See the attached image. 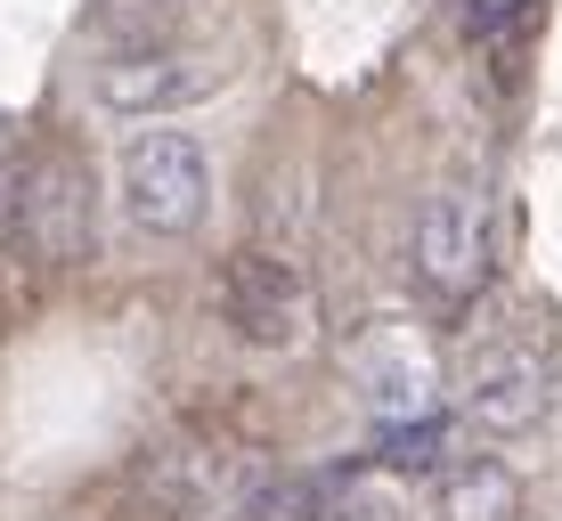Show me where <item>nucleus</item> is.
Segmentation results:
<instances>
[{
	"mask_svg": "<svg viewBox=\"0 0 562 521\" xmlns=\"http://www.w3.org/2000/svg\"><path fill=\"white\" fill-rule=\"evenodd\" d=\"M383 465H400V473H440L449 465V423L440 416H416V423H383Z\"/></svg>",
	"mask_w": 562,
	"mask_h": 521,
	"instance_id": "obj_10",
	"label": "nucleus"
},
{
	"mask_svg": "<svg viewBox=\"0 0 562 521\" xmlns=\"http://www.w3.org/2000/svg\"><path fill=\"white\" fill-rule=\"evenodd\" d=\"M9 204H16V245L49 269L90 261V228H99V204H90V171L74 147H42V156L9 163Z\"/></svg>",
	"mask_w": 562,
	"mask_h": 521,
	"instance_id": "obj_4",
	"label": "nucleus"
},
{
	"mask_svg": "<svg viewBox=\"0 0 562 521\" xmlns=\"http://www.w3.org/2000/svg\"><path fill=\"white\" fill-rule=\"evenodd\" d=\"M196 90H212V73L188 66L180 49H123L99 66V106H114V114H171Z\"/></svg>",
	"mask_w": 562,
	"mask_h": 521,
	"instance_id": "obj_8",
	"label": "nucleus"
},
{
	"mask_svg": "<svg viewBox=\"0 0 562 521\" xmlns=\"http://www.w3.org/2000/svg\"><path fill=\"white\" fill-rule=\"evenodd\" d=\"M245 480V456L237 449H212V440H171L139 465V497L155 521H212L237 497Z\"/></svg>",
	"mask_w": 562,
	"mask_h": 521,
	"instance_id": "obj_7",
	"label": "nucleus"
},
{
	"mask_svg": "<svg viewBox=\"0 0 562 521\" xmlns=\"http://www.w3.org/2000/svg\"><path fill=\"white\" fill-rule=\"evenodd\" d=\"M408 278L440 318L464 310V302H481V285L497 278V212H490L481 188H440V196H424L416 237H408Z\"/></svg>",
	"mask_w": 562,
	"mask_h": 521,
	"instance_id": "obj_1",
	"label": "nucleus"
},
{
	"mask_svg": "<svg viewBox=\"0 0 562 521\" xmlns=\"http://www.w3.org/2000/svg\"><path fill=\"white\" fill-rule=\"evenodd\" d=\"M221 318L254 351H302L318 335V285L278 253H237L221 269Z\"/></svg>",
	"mask_w": 562,
	"mask_h": 521,
	"instance_id": "obj_5",
	"label": "nucleus"
},
{
	"mask_svg": "<svg viewBox=\"0 0 562 521\" xmlns=\"http://www.w3.org/2000/svg\"><path fill=\"white\" fill-rule=\"evenodd\" d=\"M457 408L473 432L490 440H521L554 416V359L530 335H481L457 359Z\"/></svg>",
	"mask_w": 562,
	"mask_h": 521,
	"instance_id": "obj_3",
	"label": "nucleus"
},
{
	"mask_svg": "<svg viewBox=\"0 0 562 521\" xmlns=\"http://www.w3.org/2000/svg\"><path fill=\"white\" fill-rule=\"evenodd\" d=\"M530 497H521V473L506 456H457L440 465V521H521Z\"/></svg>",
	"mask_w": 562,
	"mask_h": 521,
	"instance_id": "obj_9",
	"label": "nucleus"
},
{
	"mask_svg": "<svg viewBox=\"0 0 562 521\" xmlns=\"http://www.w3.org/2000/svg\"><path fill=\"white\" fill-rule=\"evenodd\" d=\"M342 366H351L359 399L375 408V423H416V416H440V366L432 351H424L416 326H367V335L342 351Z\"/></svg>",
	"mask_w": 562,
	"mask_h": 521,
	"instance_id": "obj_6",
	"label": "nucleus"
},
{
	"mask_svg": "<svg viewBox=\"0 0 562 521\" xmlns=\"http://www.w3.org/2000/svg\"><path fill=\"white\" fill-rule=\"evenodd\" d=\"M114 180H123V220L139 237H196L212 212V156L196 131H139Z\"/></svg>",
	"mask_w": 562,
	"mask_h": 521,
	"instance_id": "obj_2",
	"label": "nucleus"
}]
</instances>
